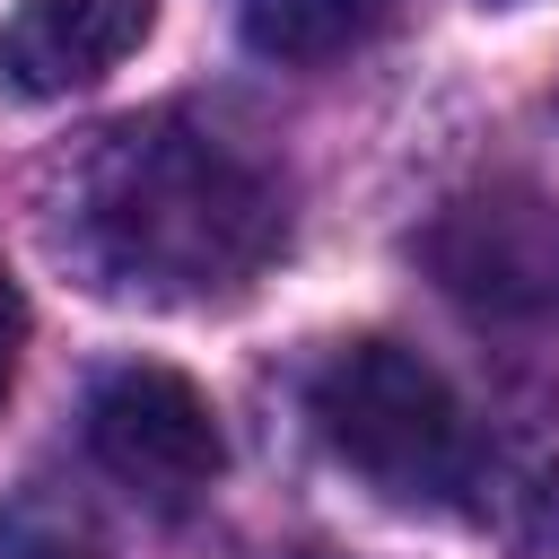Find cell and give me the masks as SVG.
Listing matches in <instances>:
<instances>
[{
	"mask_svg": "<svg viewBox=\"0 0 559 559\" xmlns=\"http://www.w3.org/2000/svg\"><path fill=\"white\" fill-rule=\"evenodd\" d=\"M280 245V175L192 114H131L96 131L61 192V253L96 297L131 306H218L253 288Z\"/></svg>",
	"mask_w": 559,
	"mask_h": 559,
	"instance_id": "6da1fadb",
	"label": "cell"
},
{
	"mask_svg": "<svg viewBox=\"0 0 559 559\" xmlns=\"http://www.w3.org/2000/svg\"><path fill=\"white\" fill-rule=\"evenodd\" d=\"M306 411L323 428V445L384 498V507H463L472 498V463H480V428L463 419L454 384L402 349V341H349L314 367Z\"/></svg>",
	"mask_w": 559,
	"mask_h": 559,
	"instance_id": "7a4b0ae2",
	"label": "cell"
},
{
	"mask_svg": "<svg viewBox=\"0 0 559 559\" xmlns=\"http://www.w3.org/2000/svg\"><path fill=\"white\" fill-rule=\"evenodd\" d=\"M87 454L148 515H183L227 472L218 411L175 367H114V376H96V393H87Z\"/></svg>",
	"mask_w": 559,
	"mask_h": 559,
	"instance_id": "3957f363",
	"label": "cell"
},
{
	"mask_svg": "<svg viewBox=\"0 0 559 559\" xmlns=\"http://www.w3.org/2000/svg\"><path fill=\"white\" fill-rule=\"evenodd\" d=\"M428 262L463 306L550 314L559 306V210L550 201H463L428 236Z\"/></svg>",
	"mask_w": 559,
	"mask_h": 559,
	"instance_id": "277c9868",
	"label": "cell"
},
{
	"mask_svg": "<svg viewBox=\"0 0 559 559\" xmlns=\"http://www.w3.org/2000/svg\"><path fill=\"white\" fill-rule=\"evenodd\" d=\"M157 26V0H17L0 26V79L17 96H70L122 70Z\"/></svg>",
	"mask_w": 559,
	"mask_h": 559,
	"instance_id": "5b68a950",
	"label": "cell"
},
{
	"mask_svg": "<svg viewBox=\"0 0 559 559\" xmlns=\"http://www.w3.org/2000/svg\"><path fill=\"white\" fill-rule=\"evenodd\" d=\"M472 489H480L472 507H480V524L498 542L559 559V411H533L524 428L480 437Z\"/></svg>",
	"mask_w": 559,
	"mask_h": 559,
	"instance_id": "8992f818",
	"label": "cell"
},
{
	"mask_svg": "<svg viewBox=\"0 0 559 559\" xmlns=\"http://www.w3.org/2000/svg\"><path fill=\"white\" fill-rule=\"evenodd\" d=\"M393 0H236L245 44L262 61H332L349 44H367L384 26Z\"/></svg>",
	"mask_w": 559,
	"mask_h": 559,
	"instance_id": "52a82bcc",
	"label": "cell"
},
{
	"mask_svg": "<svg viewBox=\"0 0 559 559\" xmlns=\"http://www.w3.org/2000/svg\"><path fill=\"white\" fill-rule=\"evenodd\" d=\"M0 559H96V524L52 480H26L0 507Z\"/></svg>",
	"mask_w": 559,
	"mask_h": 559,
	"instance_id": "ba28073f",
	"label": "cell"
},
{
	"mask_svg": "<svg viewBox=\"0 0 559 559\" xmlns=\"http://www.w3.org/2000/svg\"><path fill=\"white\" fill-rule=\"evenodd\" d=\"M17 349H26V297H17V280H0V402L17 384Z\"/></svg>",
	"mask_w": 559,
	"mask_h": 559,
	"instance_id": "9c48e42d",
	"label": "cell"
},
{
	"mask_svg": "<svg viewBox=\"0 0 559 559\" xmlns=\"http://www.w3.org/2000/svg\"><path fill=\"white\" fill-rule=\"evenodd\" d=\"M498 9H507V0H498Z\"/></svg>",
	"mask_w": 559,
	"mask_h": 559,
	"instance_id": "30bf717a",
	"label": "cell"
}]
</instances>
